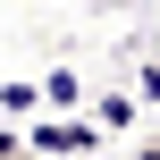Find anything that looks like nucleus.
Instances as JSON below:
<instances>
[{
  "mask_svg": "<svg viewBox=\"0 0 160 160\" xmlns=\"http://www.w3.org/2000/svg\"><path fill=\"white\" fill-rule=\"evenodd\" d=\"M93 143H101V118H42V127H25L34 160H84Z\"/></svg>",
  "mask_w": 160,
  "mask_h": 160,
  "instance_id": "nucleus-1",
  "label": "nucleus"
},
{
  "mask_svg": "<svg viewBox=\"0 0 160 160\" xmlns=\"http://www.w3.org/2000/svg\"><path fill=\"white\" fill-rule=\"evenodd\" d=\"M42 101L76 118V101H84V84H76V68H51V76H42Z\"/></svg>",
  "mask_w": 160,
  "mask_h": 160,
  "instance_id": "nucleus-2",
  "label": "nucleus"
},
{
  "mask_svg": "<svg viewBox=\"0 0 160 160\" xmlns=\"http://www.w3.org/2000/svg\"><path fill=\"white\" fill-rule=\"evenodd\" d=\"M0 160H25V135H8V127H0Z\"/></svg>",
  "mask_w": 160,
  "mask_h": 160,
  "instance_id": "nucleus-3",
  "label": "nucleus"
},
{
  "mask_svg": "<svg viewBox=\"0 0 160 160\" xmlns=\"http://www.w3.org/2000/svg\"><path fill=\"white\" fill-rule=\"evenodd\" d=\"M135 160H160V135H143V143H135Z\"/></svg>",
  "mask_w": 160,
  "mask_h": 160,
  "instance_id": "nucleus-4",
  "label": "nucleus"
},
{
  "mask_svg": "<svg viewBox=\"0 0 160 160\" xmlns=\"http://www.w3.org/2000/svg\"><path fill=\"white\" fill-rule=\"evenodd\" d=\"M25 160H34V152H25Z\"/></svg>",
  "mask_w": 160,
  "mask_h": 160,
  "instance_id": "nucleus-5",
  "label": "nucleus"
}]
</instances>
